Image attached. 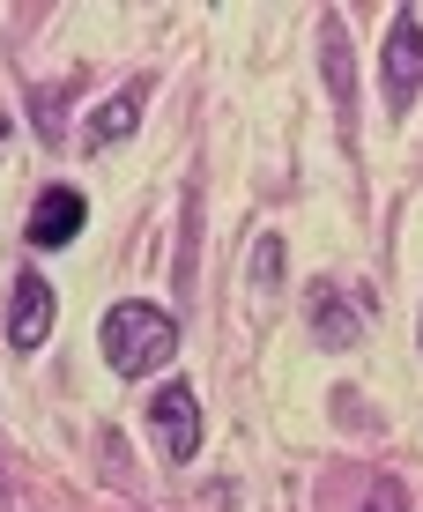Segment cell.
<instances>
[{
	"label": "cell",
	"mask_w": 423,
	"mask_h": 512,
	"mask_svg": "<svg viewBox=\"0 0 423 512\" xmlns=\"http://www.w3.org/2000/svg\"><path fill=\"white\" fill-rule=\"evenodd\" d=\"M416 90H423V23L416 8H401L386 30V112H409Z\"/></svg>",
	"instance_id": "cell-4"
},
{
	"label": "cell",
	"mask_w": 423,
	"mask_h": 512,
	"mask_svg": "<svg viewBox=\"0 0 423 512\" xmlns=\"http://www.w3.org/2000/svg\"><path fill=\"white\" fill-rule=\"evenodd\" d=\"M364 512H409V490H401L394 475H379V483H372V498H364Z\"/></svg>",
	"instance_id": "cell-9"
},
{
	"label": "cell",
	"mask_w": 423,
	"mask_h": 512,
	"mask_svg": "<svg viewBox=\"0 0 423 512\" xmlns=\"http://www.w3.org/2000/svg\"><path fill=\"white\" fill-rule=\"evenodd\" d=\"M312 334H320L327 349H342V342H357L364 320H349V297L342 290H312Z\"/></svg>",
	"instance_id": "cell-7"
},
{
	"label": "cell",
	"mask_w": 423,
	"mask_h": 512,
	"mask_svg": "<svg viewBox=\"0 0 423 512\" xmlns=\"http://www.w3.org/2000/svg\"><path fill=\"white\" fill-rule=\"evenodd\" d=\"M82 223H90L82 186H45L38 208H30V223H23V238H30V253H60V245L82 238Z\"/></svg>",
	"instance_id": "cell-3"
},
{
	"label": "cell",
	"mask_w": 423,
	"mask_h": 512,
	"mask_svg": "<svg viewBox=\"0 0 423 512\" xmlns=\"http://www.w3.org/2000/svg\"><path fill=\"white\" fill-rule=\"evenodd\" d=\"M141 104H149V82H127L119 97H104L97 119H90V149H112V141H127V134L141 127Z\"/></svg>",
	"instance_id": "cell-6"
},
{
	"label": "cell",
	"mask_w": 423,
	"mask_h": 512,
	"mask_svg": "<svg viewBox=\"0 0 423 512\" xmlns=\"http://www.w3.org/2000/svg\"><path fill=\"white\" fill-rule=\"evenodd\" d=\"M97 349H104V364H112L119 379L164 372V364H171V349H179V320H171L164 305H149V297H127V305H112V312H104Z\"/></svg>",
	"instance_id": "cell-1"
},
{
	"label": "cell",
	"mask_w": 423,
	"mask_h": 512,
	"mask_svg": "<svg viewBox=\"0 0 423 512\" xmlns=\"http://www.w3.org/2000/svg\"><path fill=\"white\" fill-rule=\"evenodd\" d=\"M149 431H156V446H164V461L186 468L193 453H201V394H193L186 379L156 386L149 394Z\"/></svg>",
	"instance_id": "cell-2"
},
{
	"label": "cell",
	"mask_w": 423,
	"mask_h": 512,
	"mask_svg": "<svg viewBox=\"0 0 423 512\" xmlns=\"http://www.w3.org/2000/svg\"><path fill=\"white\" fill-rule=\"evenodd\" d=\"M320 60H327L334 104H349V30H342V15H327V23H320Z\"/></svg>",
	"instance_id": "cell-8"
},
{
	"label": "cell",
	"mask_w": 423,
	"mask_h": 512,
	"mask_svg": "<svg viewBox=\"0 0 423 512\" xmlns=\"http://www.w3.org/2000/svg\"><path fill=\"white\" fill-rule=\"evenodd\" d=\"M0 141H8V119H0Z\"/></svg>",
	"instance_id": "cell-11"
},
{
	"label": "cell",
	"mask_w": 423,
	"mask_h": 512,
	"mask_svg": "<svg viewBox=\"0 0 423 512\" xmlns=\"http://www.w3.org/2000/svg\"><path fill=\"white\" fill-rule=\"evenodd\" d=\"M282 275V238H260V282Z\"/></svg>",
	"instance_id": "cell-10"
},
{
	"label": "cell",
	"mask_w": 423,
	"mask_h": 512,
	"mask_svg": "<svg viewBox=\"0 0 423 512\" xmlns=\"http://www.w3.org/2000/svg\"><path fill=\"white\" fill-rule=\"evenodd\" d=\"M8 342L15 349H45L52 342V282L38 268L15 275V297H8Z\"/></svg>",
	"instance_id": "cell-5"
}]
</instances>
